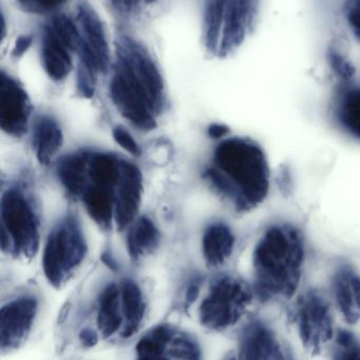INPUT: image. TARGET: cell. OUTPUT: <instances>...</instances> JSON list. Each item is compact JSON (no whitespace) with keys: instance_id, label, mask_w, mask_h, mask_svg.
Instances as JSON below:
<instances>
[{"instance_id":"obj_27","label":"cell","mask_w":360,"mask_h":360,"mask_svg":"<svg viewBox=\"0 0 360 360\" xmlns=\"http://www.w3.org/2000/svg\"><path fill=\"white\" fill-rule=\"evenodd\" d=\"M23 10L32 14H50L56 12L68 0H15Z\"/></svg>"},{"instance_id":"obj_15","label":"cell","mask_w":360,"mask_h":360,"mask_svg":"<svg viewBox=\"0 0 360 360\" xmlns=\"http://www.w3.org/2000/svg\"><path fill=\"white\" fill-rule=\"evenodd\" d=\"M31 115V103L25 89L12 76H0V127L12 136L27 132Z\"/></svg>"},{"instance_id":"obj_10","label":"cell","mask_w":360,"mask_h":360,"mask_svg":"<svg viewBox=\"0 0 360 360\" xmlns=\"http://www.w3.org/2000/svg\"><path fill=\"white\" fill-rule=\"evenodd\" d=\"M77 48L75 19L65 14H54L46 21L40 39V58L49 77L54 82L65 79L73 68Z\"/></svg>"},{"instance_id":"obj_34","label":"cell","mask_w":360,"mask_h":360,"mask_svg":"<svg viewBox=\"0 0 360 360\" xmlns=\"http://www.w3.org/2000/svg\"><path fill=\"white\" fill-rule=\"evenodd\" d=\"M30 44H31V39L29 37H23L21 39H19L17 41L16 48H15L16 55H20L21 53L25 52L29 48Z\"/></svg>"},{"instance_id":"obj_24","label":"cell","mask_w":360,"mask_h":360,"mask_svg":"<svg viewBox=\"0 0 360 360\" xmlns=\"http://www.w3.org/2000/svg\"><path fill=\"white\" fill-rule=\"evenodd\" d=\"M120 164L109 154H93L89 158V180L91 184L116 188L120 175Z\"/></svg>"},{"instance_id":"obj_21","label":"cell","mask_w":360,"mask_h":360,"mask_svg":"<svg viewBox=\"0 0 360 360\" xmlns=\"http://www.w3.org/2000/svg\"><path fill=\"white\" fill-rule=\"evenodd\" d=\"M63 136L61 127L50 117H42L36 124L34 147L36 158L42 165L50 164L63 146Z\"/></svg>"},{"instance_id":"obj_29","label":"cell","mask_w":360,"mask_h":360,"mask_svg":"<svg viewBox=\"0 0 360 360\" xmlns=\"http://www.w3.org/2000/svg\"><path fill=\"white\" fill-rule=\"evenodd\" d=\"M159 0H109L112 8L125 16L139 14L146 8L154 6Z\"/></svg>"},{"instance_id":"obj_3","label":"cell","mask_w":360,"mask_h":360,"mask_svg":"<svg viewBox=\"0 0 360 360\" xmlns=\"http://www.w3.org/2000/svg\"><path fill=\"white\" fill-rule=\"evenodd\" d=\"M209 180L238 211L259 207L268 196L271 171L266 152L256 141L232 137L222 141L213 156Z\"/></svg>"},{"instance_id":"obj_18","label":"cell","mask_w":360,"mask_h":360,"mask_svg":"<svg viewBox=\"0 0 360 360\" xmlns=\"http://www.w3.org/2000/svg\"><path fill=\"white\" fill-rule=\"evenodd\" d=\"M235 235L230 226L224 224H216L205 231L202 240L203 256L211 268L223 266L235 248Z\"/></svg>"},{"instance_id":"obj_32","label":"cell","mask_w":360,"mask_h":360,"mask_svg":"<svg viewBox=\"0 0 360 360\" xmlns=\"http://www.w3.org/2000/svg\"><path fill=\"white\" fill-rule=\"evenodd\" d=\"M228 133V129L226 128L223 124H213L211 128L209 129V136L213 139H222Z\"/></svg>"},{"instance_id":"obj_2","label":"cell","mask_w":360,"mask_h":360,"mask_svg":"<svg viewBox=\"0 0 360 360\" xmlns=\"http://www.w3.org/2000/svg\"><path fill=\"white\" fill-rule=\"evenodd\" d=\"M306 262L302 231L289 224L270 226L253 254L254 290L263 302L287 300L298 291Z\"/></svg>"},{"instance_id":"obj_6","label":"cell","mask_w":360,"mask_h":360,"mask_svg":"<svg viewBox=\"0 0 360 360\" xmlns=\"http://www.w3.org/2000/svg\"><path fill=\"white\" fill-rule=\"evenodd\" d=\"M253 285L234 276H222L213 281L198 308L201 327L213 333H223L236 327L253 304Z\"/></svg>"},{"instance_id":"obj_28","label":"cell","mask_w":360,"mask_h":360,"mask_svg":"<svg viewBox=\"0 0 360 360\" xmlns=\"http://www.w3.org/2000/svg\"><path fill=\"white\" fill-rule=\"evenodd\" d=\"M328 59H329L330 65L338 77L344 80H349L354 75L355 70L350 61L335 48L329 51Z\"/></svg>"},{"instance_id":"obj_33","label":"cell","mask_w":360,"mask_h":360,"mask_svg":"<svg viewBox=\"0 0 360 360\" xmlns=\"http://www.w3.org/2000/svg\"><path fill=\"white\" fill-rule=\"evenodd\" d=\"M199 293H200V287H199V285L194 283V285H190V287L188 288L187 292H186V304H194L197 298H198Z\"/></svg>"},{"instance_id":"obj_30","label":"cell","mask_w":360,"mask_h":360,"mask_svg":"<svg viewBox=\"0 0 360 360\" xmlns=\"http://www.w3.org/2000/svg\"><path fill=\"white\" fill-rule=\"evenodd\" d=\"M113 139L125 151L128 152L131 155L139 156L141 154V150H139L137 141H135L132 135L125 129L120 128V127L114 129Z\"/></svg>"},{"instance_id":"obj_1","label":"cell","mask_w":360,"mask_h":360,"mask_svg":"<svg viewBox=\"0 0 360 360\" xmlns=\"http://www.w3.org/2000/svg\"><path fill=\"white\" fill-rule=\"evenodd\" d=\"M109 88L114 105L133 126L146 131L156 127L154 114L164 103V82L149 51L131 36L116 38Z\"/></svg>"},{"instance_id":"obj_16","label":"cell","mask_w":360,"mask_h":360,"mask_svg":"<svg viewBox=\"0 0 360 360\" xmlns=\"http://www.w3.org/2000/svg\"><path fill=\"white\" fill-rule=\"evenodd\" d=\"M143 193V177L137 166L122 162L116 191L114 220L118 230H124L135 220L139 210Z\"/></svg>"},{"instance_id":"obj_4","label":"cell","mask_w":360,"mask_h":360,"mask_svg":"<svg viewBox=\"0 0 360 360\" xmlns=\"http://www.w3.org/2000/svg\"><path fill=\"white\" fill-rule=\"evenodd\" d=\"M147 314V300L137 283H109L97 296L94 330L101 342L126 344L141 333Z\"/></svg>"},{"instance_id":"obj_7","label":"cell","mask_w":360,"mask_h":360,"mask_svg":"<svg viewBox=\"0 0 360 360\" xmlns=\"http://www.w3.org/2000/svg\"><path fill=\"white\" fill-rule=\"evenodd\" d=\"M78 59L77 88L84 96L94 93L97 77L110 65V48L105 27L94 8L88 2H80L76 15Z\"/></svg>"},{"instance_id":"obj_20","label":"cell","mask_w":360,"mask_h":360,"mask_svg":"<svg viewBox=\"0 0 360 360\" xmlns=\"http://www.w3.org/2000/svg\"><path fill=\"white\" fill-rule=\"evenodd\" d=\"M89 158L87 154H73L63 158L57 167V176L72 196H82L89 186Z\"/></svg>"},{"instance_id":"obj_31","label":"cell","mask_w":360,"mask_h":360,"mask_svg":"<svg viewBox=\"0 0 360 360\" xmlns=\"http://www.w3.org/2000/svg\"><path fill=\"white\" fill-rule=\"evenodd\" d=\"M77 338L80 346L85 349L93 348L101 342L95 330L91 329V328H84V329L80 330L78 332Z\"/></svg>"},{"instance_id":"obj_5","label":"cell","mask_w":360,"mask_h":360,"mask_svg":"<svg viewBox=\"0 0 360 360\" xmlns=\"http://www.w3.org/2000/svg\"><path fill=\"white\" fill-rule=\"evenodd\" d=\"M261 0H203V40L216 57L238 50L257 25Z\"/></svg>"},{"instance_id":"obj_14","label":"cell","mask_w":360,"mask_h":360,"mask_svg":"<svg viewBox=\"0 0 360 360\" xmlns=\"http://www.w3.org/2000/svg\"><path fill=\"white\" fill-rule=\"evenodd\" d=\"M235 356L237 360H293L274 330L259 319L241 330Z\"/></svg>"},{"instance_id":"obj_19","label":"cell","mask_w":360,"mask_h":360,"mask_svg":"<svg viewBox=\"0 0 360 360\" xmlns=\"http://www.w3.org/2000/svg\"><path fill=\"white\" fill-rule=\"evenodd\" d=\"M89 216L101 229L111 226L116 211V188L89 184L82 195Z\"/></svg>"},{"instance_id":"obj_25","label":"cell","mask_w":360,"mask_h":360,"mask_svg":"<svg viewBox=\"0 0 360 360\" xmlns=\"http://www.w3.org/2000/svg\"><path fill=\"white\" fill-rule=\"evenodd\" d=\"M338 352L334 360H360V344L347 331L337 334Z\"/></svg>"},{"instance_id":"obj_23","label":"cell","mask_w":360,"mask_h":360,"mask_svg":"<svg viewBox=\"0 0 360 360\" xmlns=\"http://www.w3.org/2000/svg\"><path fill=\"white\" fill-rule=\"evenodd\" d=\"M335 115L342 128L360 141V86L347 89L340 95Z\"/></svg>"},{"instance_id":"obj_26","label":"cell","mask_w":360,"mask_h":360,"mask_svg":"<svg viewBox=\"0 0 360 360\" xmlns=\"http://www.w3.org/2000/svg\"><path fill=\"white\" fill-rule=\"evenodd\" d=\"M342 15L351 35L360 46V0H346Z\"/></svg>"},{"instance_id":"obj_17","label":"cell","mask_w":360,"mask_h":360,"mask_svg":"<svg viewBox=\"0 0 360 360\" xmlns=\"http://www.w3.org/2000/svg\"><path fill=\"white\" fill-rule=\"evenodd\" d=\"M334 302L345 321L355 325L360 321V274L350 268L342 266L336 271L332 279Z\"/></svg>"},{"instance_id":"obj_9","label":"cell","mask_w":360,"mask_h":360,"mask_svg":"<svg viewBox=\"0 0 360 360\" xmlns=\"http://www.w3.org/2000/svg\"><path fill=\"white\" fill-rule=\"evenodd\" d=\"M0 213L2 249L12 248L15 255L33 256L39 241L38 220L25 195L17 190L6 191Z\"/></svg>"},{"instance_id":"obj_12","label":"cell","mask_w":360,"mask_h":360,"mask_svg":"<svg viewBox=\"0 0 360 360\" xmlns=\"http://www.w3.org/2000/svg\"><path fill=\"white\" fill-rule=\"evenodd\" d=\"M135 360H203V352L190 332L173 323H160L139 338Z\"/></svg>"},{"instance_id":"obj_11","label":"cell","mask_w":360,"mask_h":360,"mask_svg":"<svg viewBox=\"0 0 360 360\" xmlns=\"http://www.w3.org/2000/svg\"><path fill=\"white\" fill-rule=\"evenodd\" d=\"M292 321L304 348L314 354L321 353L335 335L331 306L317 290H309L298 298Z\"/></svg>"},{"instance_id":"obj_13","label":"cell","mask_w":360,"mask_h":360,"mask_svg":"<svg viewBox=\"0 0 360 360\" xmlns=\"http://www.w3.org/2000/svg\"><path fill=\"white\" fill-rule=\"evenodd\" d=\"M39 302L33 296H19L0 310V350L4 355L20 350L33 332Z\"/></svg>"},{"instance_id":"obj_8","label":"cell","mask_w":360,"mask_h":360,"mask_svg":"<svg viewBox=\"0 0 360 360\" xmlns=\"http://www.w3.org/2000/svg\"><path fill=\"white\" fill-rule=\"evenodd\" d=\"M87 245L82 229L74 218H66L46 239L42 255L44 276L59 289L73 276L86 257Z\"/></svg>"},{"instance_id":"obj_22","label":"cell","mask_w":360,"mask_h":360,"mask_svg":"<svg viewBox=\"0 0 360 360\" xmlns=\"http://www.w3.org/2000/svg\"><path fill=\"white\" fill-rule=\"evenodd\" d=\"M160 243V233L156 224L147 217H141L131 226L127 237V248L131 259H141L151 253Z\"/></svg>"}]
</instances>
